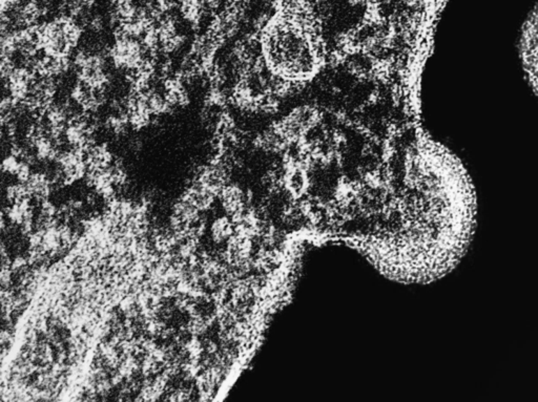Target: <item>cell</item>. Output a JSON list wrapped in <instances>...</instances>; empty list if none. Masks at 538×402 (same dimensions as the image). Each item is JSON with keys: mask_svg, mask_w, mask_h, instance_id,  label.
<instances>
[{"mask_svg": "<svg viewBox=\"0 0 538 402\" xmlns=\"http://www.w3.org/2000/svg\"><path fill=\"white\" fill-rule=\"evenodd\" d=\"M163 93L173 109L185 107L190 102L187 91L180 79L173 78L167 80Z\"/></svg>", "mask_w": 538, "mask_h": 402, "instance_id": "obj_12", "label": "cell"}, {"mask_svg": "<svg viewBox=\"0 0 538 402\" xmlns=\"http://www.w3.org/2000/svg\"><path fill=\"white\" fill-rule=\"evenodd\" d=\"M521 56L525 75L538 97V6L523 28Z\"/></svg>", "mask_w": 538, "mask_h": 402, "instance_id": "obj_4", "label": "cell"}, {"mask_svg": "<svg viewBox=\"0 0 538 402\" xmlns=\"http://www.w3.org/2000/svg\"><path fill=\"white\" fill-rule=\"evenodd\" d=\"M59 177L64 183H73L82 179L89 171L86 153L78 149L70 148L60 153L57 159Z\"/></svg>", "mask_w": 538, "mask_h": 402, "instance_id": "obj_6", "label": "cell"}, {"mask_svg": "<svg viewBox=\"0 0 538 402\" xmlns=\"http://www.w3.org/2000/svg\"><path fill=\"white\" fill-rule=\"evenodd\" d=\"M94 126L88 118L78 115L71 120L64 130L62 139L70 148L86 151L93 145Z\"/></svg>", "mask_w": 538, "mask_h": 402, "instance_id": "obj_7", "label": "cell"}, {"mask_svg": "<svg viewBox=\"0 0 538 402\" xmlns=\"http://www.w3.org/2000/svg\"><path fill=\"white\" fill-rule=\"evenodd\" d=\"M126 116L130 127L134 130H142L152 124L155 117L148 105L146 93H134L126 107Z\"/></svg>", "mask_w": 538, "mask_h": 402, "instance_id": "obj_8", "label": "cell"}, {"mask_svg": "<svg viewBox=\"0 0 538 402\" xmlns=\"http://www.w3.org/2000/svg\"><path fill=\"white\" fill-rule=\"evenodd\" d=\"M223 208L233 217V221L240 223L243 217L245 194L237 185H227L221 192Z\"/></svg>", "mask_w": 538, "mask_h": 402, "instance_id": "obj_9", "label": "cell"}, {"mask_svg": "<svg viewBox=\"0 0 538 402\" xmlns=\"http://www.w3.org/2000/svg\"><path fill=\"white\" fill-rule=\"evenodd\" d=\"M148 53L150 52L139 39L116 34L109 52V62L117 70L132 72L148 59Z\"/></svg>", "mask_w": 538, "mask_h": 402, "instance_id": "obj_3", "label": "cell"}, {"mask_svg": "<svg viewBox=\"0 0 538 402\" xmlns=\"http://www.w3.org/2000/svg\"><path fill=\"white\" fill-rule=\"evenodd\" d=\"M348 1H351V3H361V1H364V0H348Z\"/></svg>", "mask_w": 538, "mask_h": 402, "instance_id": "obj_15", "label": "cell"}, {"mask_svg": "<svg viewBox=\"0 0 538 402\" xmlns=\"http://www.w3.org/2000/svg\"><path fill=\"white\" fill-rule=\"evenodd\" d=\"M89 171H103L113 165L114 155L105 144H93L86 151Z\"/></svg>", "mask_w": 538, "mask_h": 402, "instance_id": "obj_10", "label": "cell"}, {"mask_svg": "<svg viewBox=\"0 0 538 402\" xmlns=\"http://www.w3.org/2000/svg\"><path fill=\"white\" fill-rule=\"evenodd\" d=\"M36 32L39 51L53 57L69 56L84 36L82 26L68 16L37 26Z\"/></svg>", "mask_w": 538, "mask_h": 402, "instance_id": "obj_1", "label": "cell"}, {"mask_svg": "<svg viewBox=\"0 0 538 402\" xmlns=\"http://www.w3.org/2000/svg\"><path fill=\"white\" fill-rule=\"evenodd\" d=\"M35 74L36 72L33 68H29L26 64L14 66L8 76L3 78L8 95L20 105H24L30 97L36 80Z\"/></svg>", "mask_w": 538, "mask_h": 402, "instance_id": "obj_5", "label": "cell"}, {"mask_svg": "<svg viewBox=\"0 0 538 402\" xmlns=\"http://www.w3.org/2000/svg\"><path fill=\"white\" fill-rule=\"evenodd\" d=\"M78 82L94 90L105 92L109 84V63L98 51H79L74 58Z\"/></svg>", "mask_w": 538, "mask_h": 402, "instance_id": "obj_2", "label": "cell"}, {"mask_svg": "<svg viewBox=\"0 0 538 402\" xmlns=\"http://www.w3.org/2000/svg\"><path fill=\"white\" fill-rule=\"evenodd\" d=\"M24 184L28 188L31 198H35L38 201H45L51 192V182H49V178L43 173H32L30 179Z\"/></svg>", "mask_w": 538, "mask_h": 402, "instance_id": "obj_13", "label": "cell"}, {"mask_svg": "<svg viewBox=\"0 0 538 402\" xmlns=\"http://www.w3.org/2000/svg\"><path fill=\"white\" fill-rule=\"evenodd\" d=\"M231 234H233V225L227 217H220L213 223L212 236L216 243H222L227 238H231Z\"/></svg>", "mask_w": 538, "mask_h": 402, "instance_id": "obj_14", "label": "cell"}, {"mask_svg": "<svg viewBox=\"0 0 538 402\" xmlns=\"http://www.w3.org/2000/svg\"><path fill=\"white\" fill-rule=\"evenodd\" d=\"M208 7L206 0H179L180 16L190 26H197L201 24Z\"/></svg>", "mask_w": 538, "mask_h": 402, "instance_id": "obj_11", "label": "cell"}]
</instances>
